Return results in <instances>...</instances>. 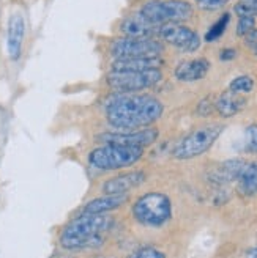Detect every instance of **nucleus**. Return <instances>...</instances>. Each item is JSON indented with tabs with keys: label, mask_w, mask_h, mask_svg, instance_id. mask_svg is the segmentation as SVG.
<instances>
[{
	"label": "nucleus",
	"mask_w": 257,
	"mask_h": 258,
	"mask_svg": "<svg viewBox=\"0 0 257 258\" xmlns=\"http://www.w3.org/2000/svg\"><path fill=\"white\" fill-rule=\"evenodd\" d=\"M230 0H197V7L203 11H216L226 7Z\"/></svg>",
	"instance_id": "nucleus-24"
},
{
	"label": "nucleus",
	"mask_w": 257,
	"mask_h": 258,
	"mask_svg": "<svg viewBox=\"0 0 257 258\" xmlns=\"http://www.w3.org/2000/svg\"><path fill=\"white\" fill-rule=\"evenodd\" d=\"M145 181V173L140 170L126 172L117 175L102 184V192L105 194H128L131 189L140 186Z\"/></svg>",
	"instance_id": "nucleus-13"
},
{
	"label": "nucleus",
	"mask_w": 257,
	"mask_h": 258,
	"mask_svg": "<svg viewBox=\"0 0 257 258\" xmlns=\"http://www.w3.org/2000/svg\"><path fill=\"white\" fill-rule=\"evenodd\" d=\"M25 35V22L21 13L11 15L8 21V36H7V49L11 60H18L22 52V41Z\"/></svg>",
	"instance_id": "nucleus-12"
},
{
	"label": "nucleus",
	"mask_w": 257,
	"mask_h": 258,
	"mask_svg": "<svg viewBox=\"0 0 257 258\" xmlns=\"http://www.w3.org/2000/svg\"><path fill=\"white\" fill-rule=\"evenodd\" d=\"M254 88V79L251 76H238L230 82L229 90L238 95H245V93H251Z\"/></svg>",
	"instance_id": "nucleus-20"
},
{
	"label": "nucleus",
	"mask_w": 257,
	"mask_h": 258,
	"mask_svg": "<svg viewBox=\"0 0 257 258\" xmlns=\"http://www.w3.org/2000/svg\"><path fill=\"white\" fill-rule=\"evenodd\" d=\"M164 50L161 41L155 38H119L111 44V54L115 60L140 58V57H160Z\"/></svg>",
	"instance_id": "nucleus-8"
},
{
	"label": "nucleus",
	"mask_w": 257,
	"mask_h": 258,
	"mask_svg": "<svg viewBox=\"0 0 257 258\" xmlns=\"http://www.w3.org/2000/svg\"><path fill=\"white\" fill-rule=\"evenodd\" d=\"M158 129L155 127H142L134 131H112L96 136V140L102 145H123V147H150L158 139Z\"/></svg>",
	"instance_id": "nucleus-9"
},
{
	"label": "nucleus",
	"mask_w": 257,
	"mask_h": 258,
	"mask_svg": "<svg viewBox=\"0 0 257 258\" xmlns=\"http://www.w3.org/2000/svg\"><path fill=\"white\" fill-rule=\"evenodd\" d=\"M245 147L251 153H257V123L251 124L245 134Z\"/></svg>",
	"instance_id": "nucleus-23"
},
{
	"label": "nucleus",
	"mask_w": 257,
	"mask_h": 258,
	"mask_svg": "<svg viewBox=\"0 0 257 258\" xmlns=\"http://www.w3.org/2000/svg\"><path fill=\"white\" fill-rule=\"evenodd\" d=\"M229 22H230V15H229V13H224V15L210 27V30L207 32V35H205V41H207V43L216 41L218 38H220L226 32Z\"/></svg>",
	"instance_id": "nucleus-19"
},
{
	"label": "nucleus",
	"mask_w": 257,
	"mask_h": 258,
	"mask_svg": "<svg viewBox=\"0 0 257 258\" xmlns=\"http://www.w3.org/2000/svg\"><path fill=\"white\" fill-rule=\"evenodd\" d=\"M128 199H130L128 194H105L102 197L90 200L82 208V213L106 214V213H111L114 210L120 208V206H123L128 202Z\"/></svg>",
	"instance_id": "nucleus-15"
},
{
	"label": "nucleus",
	"mask_w": 257,
	"mask_h": 258,
	"mask_svg": "<svg viewBox=\"0 0 257 258\" xmlns=\"http://www.w3.org/2000/svg\"><path fill=\"white\" fill-rule=\"evenodd\" d=\"M245 106H246V99L243 98L241 95H238V93L230 92V90L223 92L220 96H218V99L215 101L216 112L224 118L234 117V115H237Z\"/></svg>",
	"instance_id": "nucleus-16"
},
{
	"label": "nucleus",
	"mask_w": 257,
	"mask_h": 258,
	"mask_svg": "<svg viewBox=\"0 0 257 258\" xmlns=\"http://www.w3.org/2000/svg\"><path fill=\"white\" fill-rule=\"evenodd\" d=\"M221 60H232V58H235L237 57V52L234 49H224V50H221Z\"/></svg>",
	"instance_id": "nucleus-27"
},
{
	"label": "nucleus",
	"mask_w": 257,
	"mask_h": 258,
	"mask_svg": "<svg viewBox=\"0 0 257 258\" xmlns=\"http://www.w3.org/2000/svg\"><path fill=\"white\" fill-rule=\"evenodd\" d=\"M133 217L145 227H163L172 217V203L163 192H148L134 202Z\"/></svg>",
	"instance_id": "nucleus-4"
},
{
	"label": "nucleus",
	"mask_w": 257,
	"mask_h": 258,
	"mask_svg": "<svg viewBox=\"0 0 257 258\" xmlns=\"http://www.w3.org/2000/svg\"><path fill=\"white\" fill-rule=\"evenodd\" d=\"M160 25L151 24L140 13L133 16H128L120 22V32L126 38H153L158 35Z\"/></svg>",
	"instance_id": "nucleus-11"
},
{
	"label": "nucleus",
	"mask_w": 257,
	"mask_h": 258,
	"mask_svg": "<svg viewBox=\"0 0 257 258\" xmlns=\"http://www.w3.org/2000/svg\"><path fill=\"white\" fill-rule=\"evenodd\" d=\"M246 258H257V247L246 252Z\"/></svg>",
	"instance_id": "nucleus-28"
},
{
	"label": "nucleus",
	"mask_w": 257,
	"mask_h": 258,
	"mask_svg": "<svg viewBox=\"0 0 257 258\" xmlns=\"http://www.w3.org/2000/svg\"><path fill=\"white\" fill-rule=\"evenodd\" d=\"M164 106L150 95H122L111 101L106 118L115 131H134L148 127L161 118Z\"/></svg>",
	"instance_id": "nucleus-1"
},
{
	"label": "nucleus",
	"mask_w": 257,
	"mask_h": 258,
	"mask_svg": "<svg viewBox=\"0 0 257 258\" xmlns=\"http://www.w3.org/2000/svg\"><path fill=\"white\" fill-rule=\"evenodd\" d=\"M144 156V148L123 145H102L88 154V164L92 169L101 172L122 170L139 162Z\"/></svg>",
	"instance_id": "nucleus-3"
},
{
	"label": "nucleus",
	"mask_w": 257,
	"mask_h": 258,
	"mask_svg": "<svg viewBox=\"0 0 257 258\" xmlns=\"http://www.w3.org/2000/svg\"><path fill=\"white\" fill-rule=\"evenodd\" d=\"M163 79L160 70H147V71H123L115 73L112 71L108 76V85L114 92L122 95H130L140 90L150 88L157 85Z\"/></svg>",
	"instance_id": "nucleus-7"
},
{
	"label": "nucleus",
	"mask_w": 257,
	"mask_h": 258,
	"mask_svg": "<svg viewBox=\"0 0 257 258\" xmlns=\"http://www.w3.org/2000/svg\"><path fill=\"white\" fill-rule=\"evenodd\" d=\"M224 131V126L220 123L205 124L200 127H196L188 136H185L178 144L174 147L172 156L177 159H192L200 154L207 153Z\"/></svg>",
	"instance_id": "nucleus-5"
},
{
	"label": "nucleus",
	"mask_w": 257,
	"mask_h": 258,
	"mask_svg": "<svg viewBox=\"0 0 257 258\" xmlns=\"http://www.w3.org/2000/svg\"><path fill=\"white\" fill-rule=\"evenodd\" d=\"M210 70V61L207 58H192L182 61L175 68V77L180 82H197L207 76Z\"/></svg>",
	"instance_id": "nucleus-14"
},
{
	"label": "nucleus",
	"mask_w": 257,
	"mask_h": 258,
	"mask_svg": "<svg viewBox=\"0 0 257 258\" xmlns=\"http://www.w3.org/2000/svg\"><path fill=\"white\" fill-rule=\"evenodd\" d=\"M163 64L161 57H140V58H122L112 63V71H147V70H160Z\"/></svg>",
	"instance_id": "nucleus-17"
},
{
	"label": "nucleus",
	"mask_w": 257,
	"mask_h": 258,
	"mask_svg": "<svg viewBox=\"0 0 257 258\" xmlns=\"http://www.w3.org/2000/svg\"><path fill=\"white\" fill-rule=\"evenodd\" d=\"M131 258H166V253L155 247H142L136 250Z\"/></svg>",
	"instance_id": "nucleus-25"
},
{
	"label": "nucleus",
	"mask_w": 257,
	"mask_h": 258,
	"mask_svg": "<svg viewBox=\"0 0 257 258\" xmlns=\"http://www.w3.org/2000/svg\"><path fill=\"white\" fill-rule=\"evenodd\" d=\"M234 11L238 16H254L257 15V0H238Z\"/></svg>",
	"instance_id": "nucleus-21"
},
{
	"label": "nucleus",
	"mask_w": 257,
	"mask_h": 258,
	"mask_svg": "<svg viewBox=\"0 0 257 258\" xmlns=\"http://www.w3.org/2000/svg\"><path fill=\"white\" fill-rule=\"evenodd\" d=\"M245 38V44L254 55H257V27H254Z\"/></svg>",
	"instance_id": "nucleus-26"
},
{
	"label": "nucleus",
	"mask_w": 257,
	"mask_h": 258,
	"mask_svg": "<svg viewBox=\"0 0 257 258\" xmlns=\"http://www.w3.org/2000/svg\"><path fill=\"white\" fill-rule=\"evenodd\" d=\"M112 221L106 214H87L74 217L60 233V246L67 250L95 249L105 241Z\"/></svg>",
	"instance_id": "nucleus-2"
},
{
	"label": "nucleus",
	"mask_w": 257,
	"mask_h": 258,
	"mask_svg": "<svg viewBox=\"0 0 257 258\" xmlns=\"http://www.w3.org/2000/svg\"><path fill=\"white\" fill-rule=\"evenodd\" d=\"M238 189L243 196H255L257 194V162H245L237 178Z\"/></svg>",
	"instance_id": "nucleus-18"
},
{
	"label": "nucleus",
	"mask_w": 257,
	"mask_h": 258,
	"mask_svg": "<svg viewBox=\"0 0 257 258\" xmlns=\"http://www.w3.org/2000/svg\"><path fill=\"white\" fill-rule=\"evenodd\" d=\"M255 27V18L254 16H240L237 24V35L246 36Z\"/></svg>",
	"instance_id": "nucleus-22"
},
{
	"label": "nucleus",
	"mask_w": 257,
	"mask_h": 258,
	"mask_svg": "<svg viewBox=\"0 0 257 258\" xmlns=\"http://www.w3.org/2000/svg\"><path fill=\"white\" fill-rule=\"evenodd\" d=\"M139 13L155 25L171 22L182 24L192 18L194 8L186 0H150Z\"/></svg>",
	"instance_id": "nucleus-6"
},
{
	"label": "nucleus",
	"mask_w": 257,
	"mask_h": 258,
	"mask_svg": "<svg viewBox=\"0 0 257 258\" xmlns=\"http://www.w3.org/2000/svg\"><path fill=\"white\" fill-rule=\"evenodd\" d=\"M158 36L163 41L172 44L183 52H194L200 47V36L183 24H163L158 29Z\"/></svg>",
	"instance_id": "nucleus-10"
}]
</instances>
